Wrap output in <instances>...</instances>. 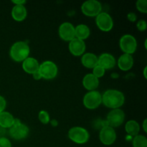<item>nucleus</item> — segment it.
Returning <instances> with one entry per match:
<instances>
[{"instance_id": "24", "label": "nucleus", "mask_w": 147, "mask_h": 147, "mask_svg": "<svg viewBox=\"0 0 147 147\" xmlns=\"http://www.w3.org/2000/svg\"><path fill=\"white\" fill-rule=\"evenodd\" d=\"M38 119L42 124H47L50 121V114L46 111H40L38 113Z\"/></svg>"}, {"instance_id": "3", "label": "nucleus", "mask_w": 147, "mask_h": 147, "mask_svg": "<svg viewBox=\"0 0 147 147\" xmlns=\"http://www.w3.org/2000/svg\"><path fill=\"white\" fill-rule=\"evenodd\" d=\"M68 138L77 144H84L88 142L90 134L85 128L81 126H74L70 129L67 133Z\"/></svg>"}, {"instance_id": "18", "label": "nucleus", "mask_w": 147, "mask_h": 147, "mask_svg": "<svg viewBox=\"0 0 147 147\" xmlns=\"http://www.w3.org/2000/svg\"><path fill=\"white\" fill-rule=\"evenodd\" d=\"M11 17L17 22H22L27 18V10L24 5H14L11 9Z\"/></svg>"}, {"instance_id": "32", "label": "nucleus", "mask_w": 147, "mask_h": 147, "mask_svg": "<svg viewBox=\"0 0 147 147\" xmlns=\"http://www.w3.org/2000/svg\"><path fill=\"white\" fill-rule=\"evenodd\" d=\"M32 77L35 80H41V79H42V78L41 75H40V73H39V71H37L34 73H33Z\"/></svg>"}, {"instance_id": "26", "label": "nucleus", "mask_w": 147, "mask_h": 147, "mask_svg": "<svg viewBox=\"0 0 147 147\" xmlns=\"http://www.w3.org/2000/svg\"><path fill=\"white\" fill-rule=\"evenodd\" d=\"M105 73H106V70L103 69V67H100V65H97L96 67H94L93 68V73L92 74L94 76H96L97 78H100L103 77V76L105 75Z\"/></svg>"}, {"instance_id": "1", "label": "nucleus", "mask_w": 147, "mask_h": 147, "mask_svg": "<svg viewBox=\"0 0 147 147\" xmlns=\"http://www.w3.org/2000/svg\"><path fill=\"white\" fill-rule=\"evenodd\" d=\"M124 103V94L116 89H109L102 95V103L109 109H120Z\"/></svg>"}, {"instance_id": "16", "label": "nucleus", "mask_w": 147, "mask_h": 147, "mask_svg": "<svg viewBox=\"0 0 147 147\" xmlns=\"http://www.w3.org/2000/svg\"><path fill=\"white\" fill-rule=\"evenodd\" d=\"M119 68L122 71H129L134 65V58L131 55L122 54L117 61Z\"/></svg>"}, {"instance_id": "25", "label": "nucleus", "mask_w": 147, "mask_h": 147, "mask_svg": "<svg viewBox=\"0 0 147 147\" xmlns=\"http://www.w3.org/2000/svg\"><path fill=\"white\" fill-rule=\"evenodd\" d=\"M136 9L140 12L146 14L147 13V1L146 0H138L136 2Z\"/></svg>"}, {"instance_id": "5", "label": "nucleus", "mask_w": 147, "mask_h": 147, "mask_svg": "<svg viewBox=\"0 0 147 147\" xmlns=\"http://www.w3.org/2000/svg\"><path fill=\"white\" fill-rule=\"evenodd\" d=\"M42 79L53 80L58 73V67L54 62L51 60H46L40 64L38 70Z\"/></svg>"}, {"instance_id": "14", "label": "nucleus", "mask_w": 147, "mask_h": 147, "mask_svg": "<svg viewBox=\"0 0 147 147\" xmlns=\"http://www.w3.org/2000/svg\"><path fill=\"white\" fill-rule=\"evenodd\" d=\"M116 60L114 56L110 53H105L98 57V65L105 70H110L115 67Z\"/></svg>"}, {"instance_id": "28", "label": "nucleus", "mask_w": 147, "mask_h": 147, "mask_svg": "<svg viewBox=\"0 0 147 147\" xmlns=\"http://www.w3.org/2000/svg\"><path fill=\"white\" fill-rule=\"evenodd\" d=\"M0 147H11V142L9 139L4 137L0 138Z\"/></svg>"}, {"instance_id": "15", "label": "nucleus", "mask_w": 147, "mask_h": 147, "mask_svg": "<svg viewBox=\"0 0 147 147\" xmlns=\"http://www.w3.org/2000/svg\"><path fill=\"white\" fill-rule=\"evenodd\" d=\"M40 64L38 60L32 57H28L22 62V69L25 73L32 75L38 71Z\"/></svg>"}, {"instance_id": "8", "label": "nucleus", "mask_w": 147, "mask_h": 147, "mask_svg": "<svg viewBox=\"0 0 147 147\" xmlns=\"http://www.w3.org/2000/svg\"><path fill=\"white\" fill-rule=\"evenodd\" d=\"M81 11L87 17H96L102 11V4L97 0H87L82 4Z\"/></svg>"}, {"instance_id": "12", "label": "nucleus", "mask_w": 147, "mask_h": 147, "mask_svg": "<svg viewBox=\"0 0 147 147\" xmlns=\"http://www.w3.org/2000/svg\"><path fill=\"white\" fill-rule=\"evenodd\" d=\"M58 34L60 38L64 41H71L76 37L74 25L69 22L62 23L59 27Z\"/></svg>"}, {"instance_id": "22", "label": "nucleus", "mask_w": 147, "mask_h": 147, "mask_svg": "<svg viewBox=\"0 0 147 147\" xmlns=\"http://www.w3.org/2000/svg\"><path fill=\"white\" fill-rule=\"evenodd\" d=\"M125 131L128 134L134 137L139 134L140 125L135 120L128 121L125 124Z\"/></svg>"}, {"instance_id": "27", "label": "nucleus", "mask_w": 147, "mask_h": 147, "mask_svg": "<svg viewBox=\"0 0 147 147\" xmlns=\"http://www.w3.org/2000/svg\"><path fill=\"white\" fill-rule=\"evenodd\" d=\"M136 27L140 32H144L146 30L147 23L144 20H140L136 23Z\"/></svg>"}, {"instance_id": "20", "label": "nucleus", "mask_w": 147, "mask_h": 147, "mask_svg": "<svg viewBox=\"0 0 147 147\" xmlns=\"http://www.w3.org/2000/svg\"><path fill=\"white\" fill-rule=\"evenodd\" d=\"M15 119L11 113L8 111H3L0 113V126L4 129H9L14 123Z\"/></svg>"}, {"instance_id": "6", "label": "nucleus", "mask_w": 147, "mask_h": 147, "mask_svg": "<svg viewBox=\"0 0 147 147\" xmlns=\"http://www.w3.org/2000/svg\"><path fill=\"white\" fill-rule=\"evenodd\" d=\"M85 107L90 110H94L102 104V95L98 90L88 91L85 94L83 98Z\"/></svg>"}, {"instance_id": "36", "label": "nucleus", "mask_w": 147, "mask_h": 147, "mask_svg": "<svg viewBox=\"0 0 147 147\" xmlns=\"http://www.w3.org/2000/svg\"><path fill=\"white\" fill-rule=\"evenodd\" d=\"M146 70H147V67L146 66V67L144 68V76L145 78H147V76H146Z\"/></svg>"}, {"instance_id": "17", "label": "nucleus", "mask_w": 147, "mask_h": 147, "mask_svg": "<svg viewBox=\"0 0 147 147\" xmlns=\"http://www.w3.org/2000/svg\"><path fill=\"white\" fill-rule=\"evenodd\" d=\"M82 83L83 87L88 91L96 90L99 86V79L92 73H88L83 77Z\"/></svg>"}, {"instance_id": "31", "label": "nucleus", "mask_w": 147, "mask_h": 147, "mask_svg": "<svg viewBox=\"0 0 147 147\" xmlns=\"http://www.w3.org/2000/svg\"><path fill=\"white\" fill-rule=\"evenodd\" d=\"M11 2L14 4V5H24L26 4V1L24 0H13Z\"/></svg>"}, {"instance_id": "30", "label": "nucleus", "mask_w": 147, "mask_h": 147, "mask_svg": "<svg viewBox=\"0 0 147 147\" xmlns=\"http://www.w3.org/2000/svg\"><path fill=\"white\" fill-rule=\"evenodd\" d=\"M127 19L129 20V21L131 22H136V19H137V16L134 12H129L127 14Z\"/></svg>"}, {"instance_id": "21", "label": "nucleus", "mask_w": 147, "mask_h": 147, "mask_svg": "<svg viewBox=\"0 0 147 147\" xmlns=\"http://www.w3.org/2000/svg\"><path fill=\"white\" fill-rule=\"evenodd\" d=\"M75 34H76V38L84 41L90 35V30L88 26L86 24H80L75 27Z\"/></svg>"}, {"instance_id": "7", "label": "nucleus", "mask_w": 147, "mask_h": 147, "mask_svg": "<svg viewBox=\"0 0 147 147\" xmlns=\"http://www.w3.org/2000/svg\"><path fill=\"white\" fill-rule=\"evenodd\" d=\"M119 46L123 53L132 55L137 49V41L134 36L126 34L121 37L119 40Z\"/></svg>"}, {"instance_id": "10", "label": "nucleus", "mask_w": 147, "mask_h": 147, "mask_svg": "<svg viewBox=\"0 0 147 147\" xmlns=\"http://www.w3.org/2000/svg\"><path fill=\"white\" fill-rule=\"evenodd\" d=\"M96 23L99 30L103 32H110L113 27V18L106 11H101L96 16Z\"/></svg>"}, {"instance_id": "4", "label": "nucleus", "mask_w": 147, "mask_h": 147, "mask_svg": "<svg viewBox=\"0 0 147 147\" xmlns=\"http://www.w3.org/2000/svg\"><path fill=\"white\" fill-rule=\"evenodd\" d=\"M30 132L28 126L22 123L19 119H15L14 123L11 128L9 129V136L13 139L17 141L23 140L27 137Z\"/></svg>"}, {"instance_id": "13", "label": "nucleus", "mask_w": 147, "mask_h": 147, "mask_svg": "<svg viewBox=\"0 0 147 147\" xmlns=\"http://www.w3.org/2000/svg\"><path fill=\"white\" fill-rule=\"evenodd\" d=\"M68 49L70 53L74 56H82L86 50V45L85 41L75 37L69 42Z\"/></svg>"}, {"instance_id": "2", "label": "nucleus", "mask_w": 147, "mask_h": 147, "mask_svg": "<svg viewBox=\"0 0 147 147\" xmlns=\"http://www.w3.org/2000/svg\"><path fill=\"white\" fill-rule=\"evenodd\" d=\"M30 53V46L26 42L17 41L11 46L9 55L15 62H23L29 57Z\"/></svg>"}, {"instance_id": "35", "label": "nucleus", "mask_w": 147, "mask_h": 147, "mask_svg": "<svg viewBox=\"0 0 147 147\" xmlns=\"http://www.w3.org/2000/svg\"><path fill=\"white\" fill-rule=\"evenodd\" d=\"M50 123H51V125L53 126H57V124H58V123H57V121L56 120H52V121H50Z\"/></svg>"}, {"instance_id": "9", "label": "nucleus", "mask_w": 147, "mask_h": 147, "mask_svg": "<svg viewBox=\"0 0 147 147\" xmlns=\"http://www.w3.org/2000/svg\"><path fill=\"white\" fill-rule=\"evenodd\" d=\"M125 121V113L122 109H112L107 115L106 123L111 127L115 128L121 126Z\"/></svg>"}, {"instance_id": "11", "label": "nucleus", "mask_w": 147, "mask_h": 147, "mask_svg": "<svg viewBox=\"0 0 147 147\" xmlns=\"http://www.w3.org/2000/svg\"><path fill=\"white\" fill-rule=\"evenodd\" d=\"M117 138L116 132L113 128L109 126H103L99 132V139L103 144L111 146L115 143Z\"/></svg>"}, {"instance_id": "23", "label": "nucleus", "mask_w": 147, "mask_h": 147, "mask_svg": "<svg viewBox=\"0 0 147 147\" xmlns=\"http://www.w3.org/2000/svg\"><path fill=\"white\" fill-rule=\"evenodd\" d=\"M133 147H147V139L145 136L138 134L135 136L132 141Z\"/></svg>"}, {"instance_id": "29", "label": "nucleus", "mask_w": 147, "mask_h": 147, "mask_svg": "<svg viewBox=\"0 0 147 147\" xmlns=\"http://www.w3.org/2000/svg\"><path fill=\"white\" fill-rule=\"evenodd\" d=\"M7 107V101L2 96H0V113L5 111Z\"/></svg>"}, {"instance_id": "19", "label": "nucleus", "mask_w": 147, "mask_h": 147, "mask_svg": "<svg viewBox=\"0 0 147 147\" xmlns=\"http://www.w3.org/2000/svg\"><path fill=\"white\" fill-rule=\"evenodd\" d=\"M82 65L85 67L93 69L98 65V56L92 53H85L81 56Z\"/></svg>"}, {"instance_id": "33", "label": "nucleus", "mask_w": 147, "mask_h": 147, "mask_svg": "<svg viewBox=\"0 0 147 147\" xmlns=\"http://www.w3.org/2000/svg\"><path fill=\"white\" fill-rule=\"evenodd\" d=\"M142 128H143V130L145 133L147 132V119H145L144 120L143 123H142Z\"/></svg>"}, {"instance_id": "34", "label": "nucleus", "mask_w": 147, "mask_h": 147, "mask_svg": "<svg viewBox=\"0 0 147 147\" xmlns=\"http://www.w3.org/2000/svg\"><path fill=\"white\" fill-rule=\"evenodd\" d=\"M6 131H7V129L0 126V138L4 137V135L6 134Z\"/></svg>"}]
</instances>
